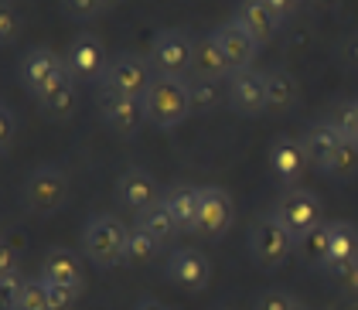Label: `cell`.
Returning a JSON list of instances; mask_svg holds the SVG:
<instances>
[{
  "instance_id": "6da1fadb",
  "label": "cell",
  "mask_w": 358,
  "mask_h": 310,
  "mask_svg": "<svg viewBox=\"0 0 358 310\" xmlns=\"http://www.w3.org/2000/svg\"><path fill=\"white\" fill-rule=\"evenodd\" d=\"M127 242H130V228L113 212L92 215L83 228V256L96 270H113L127 263Z\"/></svg>"
},
{
  "instance_id": "7a4b0ae2",
  "label": "cell",
  "mask_w": 358,
  "mask_h": 310,
  "mask_svg": "<svg viewBox=\"0 0 358 310\" xmlns=\"http://www.w3.org/2000/svg\"><path fill=\"white\" fill-rule=\"evenodd\" d=\"M143 110H147V126L154 130H174L192 116V92L188 79L178 75H154V82L143 96Z\"/></svg>"
},
{
  "instance_id": "3957f363",
  "label": "cell",
  "mask_w": 358,
  "mask_h": 310,
  "mask_svg": "<svg viewBox=\"0 0 358 310\" xmlns=\"http://www.w3.org/2000/svg\"><path fill=\"white\" fill-rule=\"evenodd\" d=\"M65 201H69V174L58 164L34 168L21 184V205L34 219H48V215L62 212Z\"/></svg>"
},
{
  "instance_id": "277c9868",
  "label": "cell",
  "mask_w": 358,
  "mask_h": 310,
  "mask_svg": "<svg viewBox=\"0 0 358 310\" xmlns=\"http://www.w3.org/2000/svg\"><path fill=\"white\" fill-rule=\"evenodd\" d=\"M297 249V239L276 219V212H263L249 226V256L259 270H280L287 256Z\"/></svg>"
},
{
  "instance_id": "5b68a950",
  "label": "cell",
  "mask_w": 358,
  "mask_h": 310,
  "mask_svg": "<svg viewBox=\"0 0 358 310\" xmlns=\"http://www.w3.org/2000/svg\"><path fill=\"white\" fill-rule=\"evenodd\" d=\"M154 82V68L150 58L137 55V52H120L110 58V68L99 82L103 96H127V99H143L147 89Z\"/></svg>"
},
{
  "instance_id": "8992f818",
  "label": "cell",
  "mask_w": 358,
  "mask_h": 310,
  "mask_svg": "<svg viewBox=\"0 0 358 310\" xmlns=\"http://www.w3.org/2000/svg\"><path fill=\"white\" fill-rule=\"evenodd\" d=\"M150 68L154 75H178L188 79L192 75V58H194V38L181 28H164L154 34L150 41Z\"/></svg>"
},
{
  "instance_id": "52a82bcc",
  "label": "cell",
  "mask_w": 358,
  "mask_h": 310,
  "mask_svg": "<svg viewBox=\"0 0 358 310\" xmlns=\"http://www.w3.org/2000/svg\"><path fill=\"white\" fill-rule=\"evenodd\" d=\"M65 68L69 75L76 79L79 85H99L106 68H110V55H106V45L96 38V34H76L69 52H65Z\"/></svg>"
},
{
  "instance_id": "ba28073f",
  "label": "cell",
  "mask_w": 358,
  "mask_h": 310,
  "mask_svg": "<svg viewBox=\"0 0 358 310\" xmlns=\"http://www.w3.org/2000/svg\"><path fill=\"white\" fill-rule=\"evenodd\" d=\"M273 212L297 242L321 226V198L314 191H307V188H287Z\"/></svg>"
},
{
  "instance_id": "9c48e42d",
  "label": "cell",
  "mask_w": 358,
  "mask_h": 310,
  "mask_svg": "<svg viewBox=\"0 0 358 310\" xmlns=\"http://www.w3.org/2000/svg\"><path fill=\"white\" fill-rule=\"evenodd\" d=\"M62 72H65V55H58L55 48H48V45L31 48L28 55L21 58V65H17V79L34 99L45 89H52L62 79Z\"/></svg>"
},
{
  "instance_id": "30bf717a",
  "label": "cell",
  "mask_w": 358,
  "mask_h": 310,
  "mask_svg": "<svg viewBox=\"0 0 358 310\" xmlns=\"http://www.w3.org/2000/svg\"><path fill=\"white\" fill-rule=\"evenodd\" d=\"M113 198L123 212L130 215H140L147 212L150 205L161 201V191H157V177L143 168H127L120 177H116V188H113Z\"/></svg>"
},
{
  "instance_id": "8fae6325",
  "label": "cell",
  "mask_w": 358,
  "mask_h": 310,
  "mask_svg": "<svg viewBox=\"0 0 358 310\" xmlns=\"http://www.w3.org/2000/svg\"><path fill=\"white\" fill-rule=\"evenodd\" d=\"M229 89V110L239 116L266 113V72L259 68H239L225 82Z\"/></svg>"
},
{
  "instance_id": "7c38bea8",
  "label": "cell",
  "mask_w": 358,
  "mask_h": 310,
  "mask_svg": "<svg viewBox=\"0 0 358 310\" xmlns=\"http://www.w3.org/2000/svg\"><path fill=\"white\" fill-rule=\"evenodd\" d=\"M164 273H167V280L174 283V286H181L185 293H201L208 286V280H212V263H208L205 253L185 246V249H174V253L167 256Z\"/></svg>"
},
{
  "instance_id": "4fadbf2b",
  "label": "cell",
  "mask_w": 358,
  "mask_h": 310,
  "mask_svg": "<svg viewBox=\"0 0 358 310\" xmlns=\"http://www.w3.org/2000/svg\"><path fill=\"white\" fill-rule=\"evenodd\" d=\"M99 113H103V123L110 126L116 137H123V140L137 137L140 130L147 126V110H143V99L103 96V92H99Z\"/></svg>"
},
{
  "instance_id": "5bb4252c",
  "label": "cell",
  "mask_w": 358,
  "mask_h": 310,
  "mask_svg": "<svg viewBox=\"0 0 358 310\" xmlns=\"http://www.w3.org/2000/svg\"><path fill=\"white\" fill-rule=\"evenodd\" d=\"M236 222V208H232V198L225 195L222 188H201V208H198V235L219 242L222 235L232 228Z\"/></svg>"
},
{
  "instance_id": "9a60e30c",
  "label": "cell",
  "mask_w": 358,
  "mask_h": 310,
  "mask_svg": "<svg viewBox=\"0 0 358 310\" xmlns=\"http://www.w3.org/2000/svg\"><path fill=\"white\" fill-rule=\"evenodd\" d=\"M212 38H215V45L222 48L225 61L232 65V72L252 68V58H256V52H259V45L252 41V34H249L236 17H232V21H222L219 28L212 31Z\"/></svg>"
},
{
  "instance_id": "2e32d148",
  "label": "cell",
  "mask_w": 358,
  "mask_h": 310,
  "mask_svg": "<svg viewBox=\"0 0 358 310\" xmlns=\"http://www.w3.org/2000/svg\"><path fill=\"white\" fill-rule=\"evenodd\" d=\"M355 263H358V226H352V222H331V246L321 270L328 276H334V280H341Z\"/></svg>"
},
{
  "instance_id": "e0dca14e",
  "label": "cell",
  "mask_w": 358,
  "mask_h": 310,
  "mask_svg": "<svg viewBox=\"0 0 358 310\" xmlns=\"http://www.w3.org/2000/svg\"><path fill=\"white\" fill-rule=\"evenodd\" d=\"M232 17L252 34V41H256L259 48H263L276 31H280V24H283V17L273 10L270 0H239Z\"/></svg>"
},
{
  "instance_id": "ac0fdd59",
  "label": "cell",
  "mask_w": 358,
  "mask_h": 310,
  "mask_svg": "<svg viewBox=\"0 0 358 310\" xmlns=\"http://www.w3.org/2000/svg\"><path fill=\"white\" fill-rule=\"evenodd\" d=\"M307 154H303V143L297 137H276L270 147V170L280 184L294 188L301 181V174L307 170Z\"/></svg>"
},
{
  "instance_id": "d6986e66",
  "label": "cell",
  "mask_w": 358,
  "mask_h": 310,
  "mask_svg": "<svg viewBox=\"0 0 358 310\" xmlns=\"http://www.w3.org/2000/svg\"><path fill=\"white\" fill-rule=\"evenodd\" d=\"M45 283H55V286H72L83 293L85 286V270H83V259L72 253V249H48L45 259H41V273H38Z\"/></svg>"
},
{
  "instance_id": "ffe728a7",
  "label": "cell",
  "mask_w": 358,
  "mask_h": 310,
  "mask_svg": "<svg viewBox=\"0 0 358 310\" xmlns=\"http://www.w3.org/2000/svg\"><path fill=\"white\" fill-rule=\"evenodd\" d=\"M301 143H303V154H307L310 168L328 174L331 161H334V154H338V147H341V133H338V126H334L331 119H317L314 126H307V133L301 137Z\"/></svg>"
},
{
  "instance_id": "44dd1931",
  "label": "cell",
  "mask_w": 358,
  "mask_h": 310,
  "mask_svg": "<svg viewBox=\"0 0 358 310\" xmlns=\"http://www.w3.org/2000/svg\"><path fill=\"white\" fill-rule=\"evenodd\" d=\"M161 201L167 205V212H171V219H174V226L178 232H194L198 228V208H201V188H194V184H185V181H174L171 188H167Z\"/></svg>"
},
{
  "instance_id": "7402d4cb",
  "label": "cell",
  "mask_w": 358,
  "mask_h": 310,
  "mask_svg": "<svg viewBox=\"0 0 358 310\" xmlns=\"http://www.w3.org/2000/svg\"><path fill=\"white\" fill-rule=\"evenodd\" d=\"M188 79H208V82H229L232 79V65L225 61L215 38H194V58H192V75Z\"/></svg>"
},
{
  "instance_id": "603a6c76",
  "label": "cell",
  "mask_w": 358,
  "mask_h": 310,
  "mask_svg": "<svg viewBox=\"0 0 358 310\" xmlns=\"http://www.w3.org/2000/svg\"><path fill=\"white\" fill-rule=\"evenodd\" d=\"M76 99H79V82L65 68L62 79L38 96V110H41V116H48V119H69V116L76 113Z\"/></svg>"
},
{
  "instance_id": "cb8c5ba5",
  "label": "cell",
  "mask_w": 358,
  "mask_h": 310,
  "mask_svg": "<svg viewBox=\"0 0 358 310\" xmlns=\"http://www.w3.org/2000/svg\"><path fill=\"white\" fill-rule=\"evenodd\" d=\"M301 99V85L287 68H266V113H287Z\"/></svg>"
},
{
  "instance_id": "d4e9b609",
  "label": "cell",
  "mask_w": 358,
  "mask_h": 310,
  "mask_svg": "<svg viewBox=\"0 0 358 310\" xmlns=\"http://www.w3.org/2000/svg\"><path fill=\"white\" fill-rule=\"evenodd\" d=\"M188 92H192V113H198V116L215 113L222 106H229V89H225V82L188 79Z\"/></svg>"
},
{
  "instance_id": "484cf974",
  "label": "cell",
  "mask_w": 358,
  "mask_h": 310,
  "mask_svg": "<svg viewBox=\"0 0 358 310\" xmlns=\"http://www.w3.org/2000/svg\"><path fill=\"white\" fill-rule=\"evenodd\" d=\"M137 226L143 228V232H150L161 246H167V242L178 235V226H174V219H171V212H167L164 201H157V205H150L147 212H140Z\"/></svg>"
},
{
  "instance_id": "4316f807",
  "label": "cell",
  "mask_w": 358,
  "mask_h": 310,
  "mask_svg": "<svg viewBox=\"0 0 358 310\" xmlns=\"http://www.w3.org/2000/svg\"><path fill=\"white\" fill-rule=\"evenodd\" d=\"M157 253H161V242H157L150 232H143L140 226L130 228V242H127V263H130V266H143V263H150Z\"/></svg>"
},
{
  "instance_id": "83f0119b",
  "label": "cell",
  "mask_w": 358,
  "mask_h": 310,
  "mask_svg": "<svg viewBox=\"0 0 358 310\" xmlns=\"http://www.w3.org/2000/svg\"><path fill=\"white\" fill-rule=\"evenodd\" d=\"M328 246H331V222L314 228L310 235H303L301 242H297V249H301V256L310 263V266H324V259H328Z\"/></svg>"
},
{
  "instance_id": "f1b7e54d",
  "label": "cell",
  "mask_w": 358,
  "mask_h": 310,
  "mask_svg": "<svg viewBox=\"0 0 358 310\" xmlns=\"http://www.w3.org/2000/svg\"><path fill=\"white\" fill-rule=\"evenodd\" d=\"M10 310H52V300H48V283L41 280V276L24 280V286H21V293H17V300H14V307Z\"/></svg>"
},
{
  "instance_id": "f546056e",
  "label": "cell",
  "mask_w": 358,
  "mask_h": 310,
  "mask_svg": "<svg viewBox=\"0 0 358 310\" xmlns=\"http://www.w3.org/2000/svg\"><path fill=\"white\" fill-rule=\"evenodd\" d=\"M355 170H358V143L341 140V147H338V154H334V161H331L328 174L345 181V177H352Z\"/></svg>"
},
{
  "instance_id": "4dcf8cb0",
  "label": "cell",
  "mask_w": 358,
  "mask_h": 310,
  "mask_svg": "<svg viewBox=\"0 0 358 310\" xmlns=\"http://www.w3.org/2000/svg\"><path fill=\"white\" fill-rule=\"evenodd\" d=\"M331 123L338 126L341 140L358 143V99H352V103H345V106L338 110V116H334Z\"/></svg>"
},
{
  "instance_id": "1f68e13d",
  "label": "cell",
  "mask_w": 358,
  "mask_h": 310,
  "mask_svg": "<svg viewBox=\"0 0 358 310\" xmlns=\"http://www.w3.org/2000/svg\"><path fill=\"white\" fill-rule=\"evenodd\" d=\"M62 10H65V17H72V21H96L106 7H103V0H62Z\"/></svg>"
},
{
  "instance_id": "d6a6232c",
  "label": "cell",
  "mask_w": 358,
  "mask_h": 310,
  "mask_svg": "<svg viewBox=\"0 0 358 310\" xmlns=\"http://www.w3.org/2000/svg\"><path fill=\"white\" fill-rule=\"evenodd\" d=\"M297 297H290L287 290H263L256 300H252V310H290V304H294Z\"/></svg>"
},
{
  "instance_id": "836d02e7",
  "label": "cell",
  "mask_w": 358,
  "mask_h": 310,
  "mask_svg": "<svg viewBox=\"0 0 358 310\" xmlns=\"http://www.w3.org/2000/svg\"><path fill=\"white\" fill-rule=\"evenodd\" d=\"M17 28H21V17H17L14 3H10V0H3V3H0V41H3V45H10V41L17 38Z\"/></svg>"
},
{
  "instance_id": "e575fe53",
  "label": "cell",
  "mask_w": 358,
  "mask_h": 310,
  "mask_svg": "<svg viewBox=\"0 0 358 310\" xmlns=\"http://www.w3.org/2000/svg\"><path fill=\"white\" fill-rule=\"evenodd\" d=\"M14 133H17V116H14V110L3 103V106H0V150H3V154L10 150Z\"/></svg>"
},
{
  "instance_id": "d590c367",
  "label": "cell",
  "mask_w": 358,
  "mask_h": 310,
  "mask_svg": "<svg viewBox=\"0 0 358 310\" xmlns=\"http://www.w3.org/2000/svg\"><path fill=\"white\" fill-rule=\"evenodd\" d=\"M48 300H52V310H76L79 290H72V286H55V283H48Z\"/></svg>"
},
{
  "instance_id": "8d00e7d4",
  "label": "cell",
  "mask_w": 358,
  "mask_h": 310,
  "mask_svg": "<svg viewBox=\"0 0 358 310\" xmlns=\"http://www.w3.org/2000/svg\"><path fill=\"white\" fill-rule=\"evenodd\" d=\"M341 61H345L348 68H355L358 72V31L345 38V45H341Z\"/></svg>"
},
{
  "instance_id": "74e56055",
  "label": "cell",
  "mask_w": 358,
  "mask_h": 310,
  "mask_svg": "<svg viewBox=\"0 0 358 310\" xmlns=\"http://www.w3.org/2000/svg\"><path fill=\"white\" fill-rule=\"evenodd\" d=\"M270 3H273V10H276V14H280V17L287 21V17H294V14L301 10V3H303V0H270Z\"/></svg>"
},
{
  "instance_id": "f35d334b",
  "label": "cell",
  "mask_w": 358,
  "mask_h": 310,
  "mask_svg": "<svg viewBox=\"0 0 358 310\" xmlns=\"http://www.w3.org/2000/svg\"><path fill=\"white\" fill-rule=\"evenodd\" d=\"M341 283L348 286V293H355V297H358V263L348 270V273H345V276H341Z\"/></svg>"
},
{
  "instance_id": "ab89813d",
  "label": "cell",
  "mask_w": 358,
  "mask_h": 310,
  "mask_svg": "<svg viewBox=\"0 0 358 310\" xmlns=\"http://www.w3.org/2000/svg\"><path fill=\"white\" fill-rule=\"evenodd\" d=\"M134 310H167V307L161 304V300H154V297H143V300H140Z\"/></svg>"
},
{
  "instance_id": "60d3db41",
  "label": "cell",
  "mask_w": 358,
  "mask_h": 310,
  "mask_svg": "<svg viewBox=\"0 0 358 310\" xmlns=\"http://www.w3.org/2000/svg\"><path fill=\"white\" fill-rule=\"evenodd\" d=\"M290 310H310V307H307V304H301V300H294V304H290Z\"/></svg>"
},
{
  "instance_id": "b9f144b4",
  "label": "cell",
  "mask_w": 358,
  "mask_h": 310,
  "mask_svg": "<svg viewBox=\"0 0 358 310\" xmlns=\"http://www.w3.org/2000/svg\"><path fill=\"white\" fill-rule=\"evenodd\" d=\"M116 3H123V0H103V7H106V10H113Z\"/></svg>"
},
{
  "instance_id": "7bdbcfd3",
  "label": "cell",
  "mask_w": 358,
  "mask_h": 310,
  "mask_svg": "<svg viewBox=\"0 0 358 310\" xmlns=\"http://www.w3.org/2000/svg\"><path fill=\"white\" fill-rule=\"evenodd\" d=\"M314 3H331V0H314Z\"/></svg>"
},
{
  "instance_id": "ee69618b",
  "label": "cell",
  "mask_w": 358,
  "mask_h": 310,
  "mask_svg": "<svg viewBox=\"0 0 358 310\" xmlns=\"http://www.w3.org/2000/svg\"><path fill=\"white\" fill-rule=\"evenodd\" d=\"M215 310H232V307H215Z\"/></svg>"
}]
</instances>
